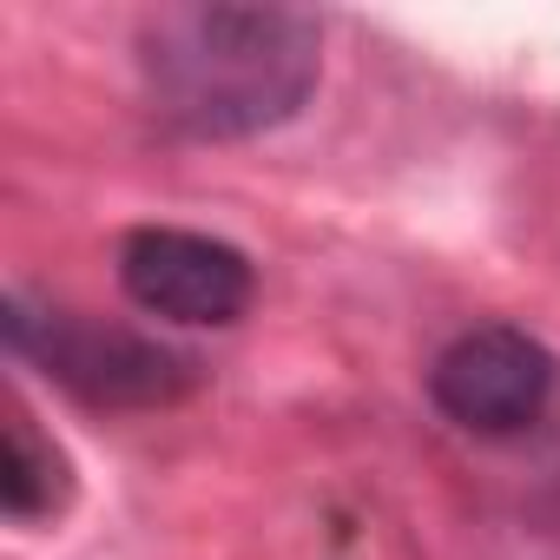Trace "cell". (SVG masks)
Returning <instances> with one entry per match:
<instances>
[{
    "instance_id": "3957f363",
    "label": "cell",
    "mask_w": 560,
    "mask_h": 560,
    "mask_svg": "<svg viewBox=\"0 0 560 560\" xmlns=\"http://www.w3.org/2000/svg\"><path fill=\"white\" fill-rule=\"evenodd\" d=\"M560 363L514 324H468L429 363V402L468 435H521L547 416Z\"/></svg>"
},
{
    "instance_id": "6da1fadb",
    "label": "cell",
    "mask_w": 560,
    "mask_h": 560,
    "mask_svg": "<svg viewBox=\"0 0 560 560\" xmlns=\"http://www.w3.org/2000/svg\"><path fill=\"white\" fill-rule=\"evenodd\" d=\"M139 73L185 139H257L317 93L324 27L298 8H159L139 21Z\"/></svg>"
},
{
    "instance_id": "7a4b0ae2",
    "label": "cell",
    "mask_w": 560,
    "mask_h": 560,
    "mask_svg": "<svg viewBox=\"0 0 560 560\" xmlns=\"http://www.w3.org/2000/svg\"><path fill=\"white\" fill-rule=\"evenodd\" d=\"M0 337L21 363H34L47 383L80 396L86 409H172L198 389V357L126 330V324H93L80 311L27 304L21 291L0 304Z\"/></svg>"
},
{
    "instance_id": "5b68a950",
    "label": "cell",
    "mask_w": 560,
    "mask_h": 560,
    "mask_svg": "<svg viewBox=\"0 0 560 560\" xmlns=\"http://www.w3.org/2000/svg\"><path fill=\"white\" fill-rule=\"evenodd\" d=\"M67 501H73V468L60 442L40 435L27 402H8V422H0V514L34 527V521H54Z\"/></svg>"
},
{
    "instance_id": "277c9868",
    "label": "cell",
    "mask_w": 560,
    "mask_h": 560,
    "mask_svg": "<svg viewBox=\"0 0 560 560\" xmlns=\"http://www.w3.org/2000/svg\"><path fill=\"white\" fill-rule=\"evenodd\" d=\"M119 284L145 317L165 324H237L250 311L257 270L237 244L211 237V231H185V224H139L119 244Z\"/></svg>"
}]
</instances>
